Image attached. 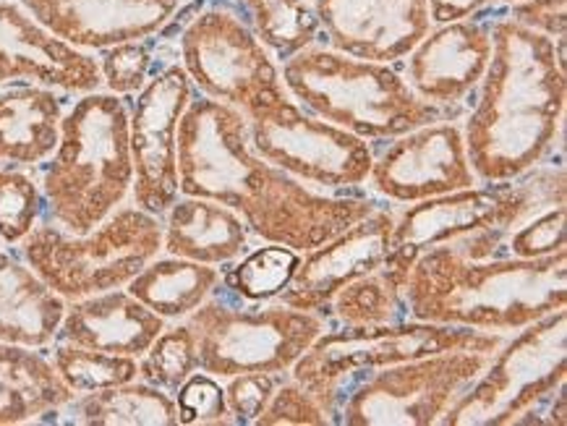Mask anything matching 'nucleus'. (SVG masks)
Listing matches in <instances>:
<instances>
[{
    "instance_id": "nucleus-1",
    "label": "nucleus",
    "mask_w": 567,
    "mask_h": 426,
    "mask_svg": "<svg viewBox=\"0 0 567 426\" xmlns=\"http://www.w3.org/2000/svg\"><path fill=\"white\" fill-rule=\"evenodd\" d=\"M178 191L238 212L251 236L303 251L353 226L377 207L372 197L311 189L261 160L249 144L246 115L199 95L178 124Z\"/></svg>"
},
{
    "instance_id": "nucleus-2",
    "label": "nucleus",
    "mask_w": 567,
    "mask_h": 426,
    "mask_svg": "<svg viewBox=\"0 0 567 426\" xmlns=\"http://www.w3.org/2000/svg\"><path fill=\"white\" fill-rule=\"evenodd\" d=\"M492 58L463 121L465 155L478 184L513 180L542 165L565 124V40L499 17Z\"/></svg>"
},
{
    "instance_id": "nucleus-3",
    "label": "nucleus",
    "mask_w": 567,
    "mask_h": 426,
    "mask_svg": "<svg viewBox=\"0 0 567 426\" xmlns=\"http://www.w3.org/2000/svg\"><path fill=\"white\" fill-rule=\"evenodd\" d=\"M405 316L513 332L565 309L567 249L536 259H471L450 243L421 251L403 288Z\"/></svg>"
},
{
    "instance_id": "nucleus-4",
    "label": "nucleus",
    "mask_w": 567,
    "mask_h": 426,
    "mask_svg": "<svg viewBox=\"0 0 567 426\" xmlns=\"http://www.w3.org/2000/svg\"><path fill=\"white\" fill-rule=\"evenodd\" d=\"M565 201V168H530L513 180L476 184L468 189L421 199L392 209L390 257L384 270L400 283L409 280L421 251L457 243L471 259L499 254L503 238L539 209Z\"/></svg>"
},
{
    "instance_id": "nucleus-5",
    "label": "nucleus",
    "mask_w": 567,
    "mask_h": 426,
    "mask_svg": "<svg viewBox=\"0 0 567 426\" xmlns=\"http://www.w3.org/2000/svg\"><path fill=\"white\" fill-rule=\"evenodd\" d=\"M282 86L303 111L367 142H388L442 118H461L421 100L395 63L369 61L330 45H309L280 66Z\"/></svg>"
},
{
    "instance_id": "nucleus-6",
    "label": "nucleus",
    "mask_w": 567,
    "mask_h": 426,
    "mask_svg": "<svg viewBox=\"0 0 567 426\" xmlns=\"http://www.w3.org/2000/svg\"><path fill=\"white\" fill-rule=\"evenodd\" d=\"M134 184L128 107L113 92H84L61 118V139L42 170L50 220L69 233H90L126 201Z\"/></svg>"
},
{
    "instance_id": "nucleus-7",
    "label": "nucleus",
    "mask_w": 567,
    "mask_h": 426,
    "mask_svg": "<svg viewBox=\"0 0 567 426\" xmlns=\"http://www.w3.org/2000/svg\"><path fill=\"white\" fill-rule=\"evenodd\" d=\"M505 337L457 324H434L419 320H400L388 324H338L324 328L319 337L301 353L290 377L315 395L324 414L338 416L340 403L355 382L384 366L403 364L432 353L474 351L494 353Z\"/></svg>"
},
{
    "instance_id": "nucleus-8",
    "label": "nucleus",
    "mask_w": 567,
    "mask_h": 426,
    "mask_svg": "<svg viewBox=\"0 0 567 426\" xmlns=\"http://www.w3.org/2000/svg\"><path fill=\"white\" fill-rule=\"evenodd\" d=\"M163 251V222L140 207H118L90 233L38 222L21 257L65 301L123 288Z\"/></svg>"
},
{
    "instance_id": "nucleus-9",
    "label": "nucleus",
    "mask_w": 567,
    "mask_h": 426,
    "mask_svg": "<svg viewBox=\"0 0 567 426\" xmlns=\"http://www.w3.org/2000/svg\"><path fill=\"white\" fill-rule=\"evenodd\" d=\"M194 332L199 372L217 380L241 372L290 374L301 353L327 328L322 314L301 312L286 303H236L215 288V293L186 316Z\"/></svg>"
},
{
    "instance_id": "nucleus-10",
    "label": "nucleus",
    "mask_w": 567,
    "mask_h": 426,
    "mask_svg": "<svg viewBox=\"0 0 567 426\" xmlns=\"http://www.w3.org/2000/svg\"><path fill=\"white\" fill-rule=\"evenodd\" d=\"M567 314L539 316L492 353L482 374L463 389L442 426H507L544 406L565 385Z\"/></svg>"
},
{
    "instance_id": "nucleus-11",
    "label": "nucleus",
    "mask_w": 567,
    "mask_h": 426,
    "mask_svg": "<svg viewBox=\"0 0 567 426\" xmlns=\"http://www.w3.org/2000/svg\"><path fill=\"white\" fill-rule=\"evenodd\" d=\"M244 115L251 149L288 176L330 194L367 186L374 163L372 144L303 111L288 92Z\"/></svg>"
},
{
    "instance_id": "nucleus-12",
    "label": "nucleus",
    "mask_w": 567,
    "mask_h": 426,
    "mask_svg": "<svg viewBox=\"0 0 567 426\" xmlns=\"http://www.w3.org/2000/svg\"><path fill=\"white\" fill-rule=\"evenodd\" d=\"M178 48L194 90L217 103L246 113L286 92L278 61L238 6L215 0L196 11L181 29Z\"/></svg>"
},
{
    "instance_id": "nucleus-13",
    "label": "nucleus",
    "mask_w": 567,
    "mask_h": 426,
    "mask_svg": "<svg viewBox=\"0 0 567 426\" xmlns=\"http://www.w3.org/2000/svg\"><path fill=\"white\" fill-rule=\"evenodd\" d=\"M492 353L447 351L384 366L348 389L338 408L346 426H432L474 382Z\"/></svg>"
},
{
    "instance_id": "nucleus-14",
    "label": "nucleus",
    "mask_w": 567,
    "mask_h": 426,
    "mask_svg": "<svg viewBox=\"0 0 567 426\" xmlns=\"http://www.w3.org/2000/svg\"><path fill=\"white\" fill-rule=\"evenodd\" d=\"M194 100L184 66L171 63L136 92L128 111V149L134 165V205L163 218L178 191V124Z\"/></svg>"
},
{
    "instance_id": "nucleus-15",
    "label": "nucleus",
    "mask_w": 567,
    "mask_h": 426,
    "mask_svg": "<svg viewBox=\"0 0 567 426\" xmlns=\"http://www.w3.org/2000/svg\"><path fill=\"white\" fill-rule=\"evenodd\" d=\"M367 184L392 205H413L476 186L461 121L442 118L392 136L380 155L374 152Z\"/></svg>"
},
{
    "instance_id": "nucleus-16",
    "label": "nucleus",
    "mask_w": 567,
    "mask_h": 426,
    "mask_svg": "<svg viewBox=\"0 0 567 426\" xmlns=\"http://www.w3.org/2000/svg\"><path fill=\"white\" fill-rule=\"evenodd\" d=\"M392 220V209L377 205L338 236L303 251L288 288L275 301L324 316L340 288L388 262Z\"/></svg>"
},
{
    "instance_id": "nucleus-17",
    "label": "nucleus",
    "mask_w": 567,
    "mask_h": 426,
    "mask_svg": "<svg viewBox=\"0 0 567 426\" xmlns=\"http://www.w3.org/2000/svg\"><path fill=\"white\" fill-rule=\"evenodd\" d=\"M492 58L489 24L461 19L437 24L409 50L405 82L426 103L463 111V103L476 92Z\"/></svg>"
},
{
    "instance_id": "nucleus-18",
    "label": "nucleus",
    "mask_w": 567,
    "mask_h": 426,
    "mask_svg": "<svg viewBox=\"0 0 567 426\" xmlns=\"http://www.w3.org/2000/svg\"><path fill=\"white\" fill-rule=\"evenodd\" d=\"M29 17L76 50L147 40L176 17L181 0H19Z\"/></svg>"
},
{
    "instance_id": "nucleus-19",
    "label": "nucleus",
    "mask_w": 567,
    "mask_h": 426,
    "mask_svg": "<svg viewBox=\"0 0 567 426\" xmlns=\"http://www.w3.org/2000/svg\"><path fill=\"white\" fill-rule=\"evenodd\" d=\"M324 45L398 63L432 29L426 0H315Z\"/></svg>"
},
{
    "instance_id": "nucleus-20",
    "label": "nucleus",
    "mask_w": 567,
    "mask_h": 426,
    "mask_svg": "<svg viewBox=\"0 0 567 426\" xmlns=\"http://www.w3.org/2000/svg\"><path fill=\"white\" fill-rule=\"evenodd\" d=\"M13 82L45 84L63 92H94L103 84L97 61L65 45L40 27L21 3H0V86Z\"/></svg>"
},
{
    "instance_id": "nucleus-21",
    "label": "nucleus",
    "mask_w": 567,
    "mask_h": 426,
    "mask_svg": "<svg viewBox=\"0 0 567 426\" xmlns=\"http://www.w3.org/2000/svg\"><path fill=\"white\" fill-rule=\"evenodd\" d=\"M163 330V316L136 301L128 291L113 288L71 301L55 337L82 349L140 359Z\"/></svg>"
},
{
    "instance_id": "nucleus-22",
    "label": "nucleus",
    "mask_w": 567,
    "mask_h": 426,
    "mask_svg": "<svg viewBox=\"0 0 567 426\" xmlns=\"http://www.w3.org/2000/svg\"><path fill=\"white\" fill-rule=\"evenodd\" d=\"M251 230L238 212L205 197H181L165 212L163 249L171 257L225 267L249 251Z\"/></svg>"
},
{
    "instance_id": "nucleus-23",
    "label": "nucleus",
    "mask_w": 567,
    "mask_h": 426,
    "mask_svg": "<svg viewBox=\"0 0 567 426\" xmlns=\"http://www.w3.org/2000/svg\"><path fill=\"white\" fill-rule=\"evenodd\" d=\"M63 105L53 86L13 84L0 90V163H45L61 139Z\"/></svg>"
},
{
    "instance_id": "nucleus-24",
    "label": "nucleus",
    "mask_w": 567,
    "mask_h": 426,
    "mask_svg": "<svg viewBox=\"0 0 567 426\" xmlns=\"http://www.w3.org/2000/svg\"><path fill=\"white\" fill-rule=\"evenodd\" d=\"M63 314L65 299L27 262L0 251V343L42 349L55 341Z\"/></svg>"
},
{
    "instance_id": "nucleus-25",
    "label": "nucleus",
    "mask_w": 567,
    "mask_h": 426,
    "mask_svg": "<svg viewBox=\"0 0 567 426\" xmlns=\"http://www.w3.org/2000/svg\"><path fill=\"white\" fill-rule=\"evenodd\" d=\"M76 393L42 353L0 343V426L27 424L69 406Z\"/></svg>"
},
{
    "instance_id": "nucleus-26",
    "label": "nucleus",
    "mask_w": 567,
    "mask_h": 426,
    "mask_svg": "<svg viewBox=\"0 0 567 426\" xmlns=\"http://www.w3.org/2000/svg\"><path fill=\"white\" fill-rule=\"evenodd\" d=\"M220 285V267L184 257L152 259L126 283V291L163 320H186Z\"/></svg>"
},
{
    "instance_id": "nucleus-27",
    "label": "nucleus",
    "mask_w": 567,
    "mask_h": 426,
    "mask_svg": "<svg viewBox=\"0 0 567 426\" xmlns=\"http://www.w3.org/2000/svg\"><path fill=\"white\" fill-rule=\"evenodd\" d=\"M71 424L84 426H173L178 424L176 398L150 382H123V385L84 393L69 403Z\"/></svg>"
},
{
    "instance_id": "nucleus-28",
    "label": "nucleus",
    "mask_w": 567,
    "mask_h": 426,
    "mask_svg": "<svg viewBox=\"0 0 567 426\" xmlns=\"http://www.w3.org/2000/svg\"><path fill=\"white\" fill-rule=\"evenodd\" d=\"M238 9L280 63L322 38L315 0H238Z\"/></svg>"
},
{
    "instance_id": "nucleus-29",
    "label": "nucleus",
    "mask_w": 567,
    "mask_h": 426,
    "mask_svg": "<svg viewBox=\"0 0 567 426\" xmlns=\"http://www.w3.org/2000/svg\"><path fill=\"white\" fill-rule=\"evenodd\" d=\"M298 262H301L298 251L265 241V247L244 251L236 262L225 264L228 270L220 272V288L236 301H275L288 288Z\"/></svg>"
},
{
    "instance_id": "nucleus-30",
    "label": "nucleus",
    "mask_w": 567,
    "mask_h": 426,
    "mask_svg": "<svg viewBox=\"0 0 567 426\" xmlns=\"http://www.w3.org/2000/svg\"><path fill=\"white\" fill-rule=\"evenodd\" d=\"M403 288L405 283H400L392 272L382 267V270L355 278L340 288L327 312H332L338 324H353V328L409 320L405 316Z\"/></svg>"
},
{
    "instance_id": "nucleus-31",
    "label": "nucleus",
    "mask_w": 567,
    "mask_h": 426,
    "mask_svg": "<svg viewBox=\"0 0 567 426\" xmlns=\"http://www.w3.org/2000/svg\"><path fill=\"white\" fill-rule=\"evenodd\" d=\"M53 366L74 393H97V389L123 385L140 377V361L131 356L82 349L74 343H58Z\"/></svg>"
},
{
    "instance_id": "nucleus-32",
    "label": "nucleus",
    "mask_w": 567,
    "mask_h": 426,
    "mask_svg": "<svg viewBox=\"0 0 567 426\" xmlns=\"http://www.w3.org/2000/svg\"><path fill=\"white\" fill-rule=\"evenodd\" d=\"M140 359V377L165 393H176L199 370L194 332L186 322L159 332Z\"/></svg>"
},
{
    "instance_id": "nucleus-33",
    "label": "nucleus",
    "mask_w": 567,
    "mask_h": 426,
    "mask_svg": "<svg viewBox=\"0 0 567 426\" xmlns=\"http://www.w3.org/2000/svg\"><path fill=\"white\" fill-rule=\"evenodd\" d=\"M45 199L40 184L19 165L0 168V238L21 243L40 222Z\"/></svg>"
},
{
    "instance_id": "nucleus-34",
    "label": "nucleus",
    "mask_w": 567,
    "mask_h": 426,
    "mask_svg": "<svg viewBox=\"0 0 567 426\" xmlns=\"http://www.w3.org/2000/svg\"><path fill=\"white\" fill-rule=\"evenodd\" d=\"M567 209L565 201L549 205L530 215L526 222L513 228L503 238L497 257H515V259H536L555 254L567 247Z\"/></svg>"
},
{
    "instance_id": "nucleus-35",
    "label": "nucleus",
    "mask_w": 567,
    "mask_h": 426,
    "mask_svg": "<svg viewBox=\"0 0 567 426\" xmlns=\"http://www.w3.org/2000/svg\"><path fill=\"white\" fill-rule=\"evenodd\" d=\"M100 76L113 95H136L147 84L152 71V48L144 40L118 42L100 50Z\"/></svg>"
},
{
    "instance_id": "nucleus-36",
    "label": "nucleus",
    "mask_w": 567,
    "mask_h": 426,
    "mask_svg": "<svg viewBox=\"0 0 567 426\" xmlns=\"http://www.w3.org/2000/svg\"><path fill=\"white\" fill-rule=\"evenodd\" d=\"M178 424H233L225 403V387L213 374H192L184 385L176 389Z\"/></svg>"
},
{
    "instance_id": "nucleus-37",
    "label": "nucleus",
    "mask_w": 567,
    "mask_h": 426,
    "mask_svg": "<svg viewBox=\"0 0 567 426\" xmlns=\"http://www.w3.org/2000/svg\"><path fill=\"white\" fill-rule=\"evenodd\" d=\"M257 426H324L332 424L324 408L315 401L309 389H303L298 382L282 380L275 387L270 403L257 416Z\"/></svg>"
},
{
    "instance_id": "nucleus-38",
    "label": "nucleus",
    "mask_w": 567,
    "mask_h": 426,
    "mask_svg": "<svg viewBox=\"0 0 567 426\" xmlns=\"http://www.w3.org/2000/svg\"><path fill=\"white\" fill-rule=\"evenodd\" d=\"M282 374L265 372H241L236 377H228L225 387V403L233 424H254L257 416L270 403L275 387L280 385Z\"/></svg>"
},
{
    "instance_id": "nucleus-39",
    "label": "nucleus",
    "mask_w": 567,
    "mask_h": 426,
    "mask_svg": "<svg viewBox=\"0 0 567 426\" xmlns=\"http://www.w3.org/2000/svg\"><path fill=\"white\" fill-rule=\"evenodd\" d=\"M507 17L551 40H565L567 0H520L511 6Z\"/></svg>"
},
{
    "instance_id": "nucleus-40",
    "label": "nucleus",
    "mask_w": 567,
    "mask_h": 426,
    "mask_svg": "<svg viewBox=\"0 0 567 426\" xmlns=\"http://www.w3.org/2000/svg\"><path fill=\"white\" fill-rule=\"evenodd\" d=\"M494 0H426V11L432 27L450 24V21H461L476 17L478 11H484L486 6H492Z\"/></svg>"
},
{
    "instance_id": "nucleus-41",
    "label": "nucleus",
    "mask_w": 567,
    "mask_h": 426,
    "mask_svg": "<svg viewBox=\"0 0 567 426\" xmlns=\"http://www.w3.org/2000/svg\"><path fill=\"white\" fill-rule=\"evenodd\" d=\"M499 3H505V6H513V3H520V0H499Z\"/></svg>"
}]
</instances>
